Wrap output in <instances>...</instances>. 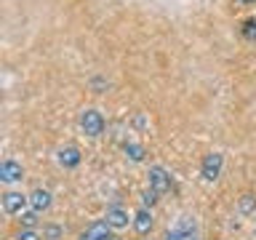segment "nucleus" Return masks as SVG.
<instances>
[{"label": "nucleus", "instance_id": "f257e3e1", "mask_svg": "<svg viewBox=\"0 0 256 240\" xmlns=\"http://www.w3.org/2000/svg\"><path fill=\"white\" fill-rule=\"evenodd\" d=\"M80 128H83V134L91 136V139L102 136V131H104L102 112L99 110H83V112H80Z\"/></svg>", "mask_w": 256, "mask_h": 240}, {"label": "nucleus", "instance_id": "f03ea898", "mask_svg": "<svg viewBox=\"0 0 256 240\" xmlns=\"http://www.w3.org/2000/svg\"><path fill=\"white\" fill-rule=\"evenodd\" d=\"M150 190H155L158 195H163V192L171 190V176L166 174V168H160V166L150 168Z\"/></svg>", "mask_w": 256, "mask_h": 240}, {"label": "nucleus", "instance_id": "7ed1b4c3", "mask_svg": "<svg viewBox=\"0 0 256 240\" xmlns=\"http://www.w3.org/2000/svg\"><path fill=\"white\" fill-rule=\"evenodd\" d=\"M222 163H224L222 152H211V155H206V160H203V179L206 182H216V179H219Z\"/></svg>", "mask_w": 256, "mask_h": 240}, {"label": "nucleus", "instance_id": "20e7f679", "mask_svg": "<svg viewBox=\"0 0 256 240\" xmlns=\"http://www.w3.org/2000/svg\"><path fill=\"white\" fill-rule=\"evenodd\" d=\"M22 176H24V168L16 163V160H6V163L0 166V179H3L6 184L22 182Z\"/></svg>", "mask_w": 256, "mask_h": 240}, {"label": "nucleus", "instance_id": "39448f33", "mask_svg": "<svg viewBox=\"0 0 256 240\" xmlns=\"http://www.w3.org/2000/svg\"><path fill=\"white\" fill-rule=\"evenodd\" d=\"M27 203H30V198H24L22 192H6L3 195V208L8 214H22Z\"/></svg>", "mask_w": 256, "mask_h": 240}, {"label": "nucleus", "instance_id": "423d86ee", "mask_svg": "<svg viewBox=\"0 0 256 240\" xmlns=\"http://www.w3.org/2000/svg\"><path fill=\"white\" fill-rule=\"evenodd\" d=\"M104 222L110 224V227H115V230H123V227H128V211H123V208H110L107 211V216H104Z\"/></svg>", "mask_w": 256, "mask_h": 240}, {"label": "nucleus", "instance_id": "0eeeda50", "mask_svg": "<svg viewBox=\"0 0 256 240\" xmlns=\"http://www.w3.org/2000/svg\"><path fill=\"white\" fill-rule=\"evenodd\" d=\"M30 206H32V211H35V214L46 211V208L51 206V192H48V190H35L30 195Z\"/></svg>", "mask_w": 256, "mask_h": 240}, {"label": "nucleus", "instance_id": "6e6552de", "mask_svg": "<svg viewBox=\"0 0 256 240\" xmlns=\"http://www.w3.org/2000/svg\"><path fill=\"white\" fill-rule=\"evenodd\" d=\"M86 240H110V224L107 222H96L83 232Z\"/></svg>", "mask_w": 256, "mask_h": 240}, {"label": "nucleus", "instance_id": "1a4fd4ad", "mask_svg": "<svg viewBox=\"0 0 256 240\" xmlns=\"http://www.w3.org/2000/svg\"><path fill=\"white\" fill-rule=\"evenodd\" d=\"M134 227H136V232H139V235H147V232L152 230V214L147 211V208L136 211V216H134Z\"/></svg>", "mask_w": 256, "mask_h": 240}, {"label": "nucleus", "instance_id": "9d476101", "mask_svg": "<svg viewBox=\"0 0 256 240\" xmlns=\"http://www.w3.org/2000/svg\"><path fill=\"white\" fill-rule=\"evenodd\" d=\"M59 163L67 166V168H75V166L80 163V152H78V147H64V150H59Z\"/></svg>", "mask_w": 256, "mask_h": 240}, {"label": "nucleus", "instance_id": "9b49d317", "mask_svg": "<svg viewBox=\"0 0 256 240\" xmlns=\"http://www.w3.org/2000/svg\"><path fill=\"white\" fill-rule=\"evenodd\" d=\"M126 155L131 158V160H136V163H139V160L144 158V150L139 147V144H126Z\"/></svg>", "mask_w": 256, "mask_h": 240}, {"label": "nucleus", "instance_id": "f8f14e48", "mask_svg": "<svg viewBox=\"0 0 256 240\" xmlns=\"http://www.w3.org/2000/svg\"><path fill=\"white\" fill-rule=\"evenodd\" d=\"M243 38L248 40H256V16H251L246 24H243Z\"/></svg>", "mask_w": 256, "mask_h": 240}, {"label": "nucleus", "instance_id": "ddd939ff", "mask_svg": "<svg viewBox=\"0 0 256 240\" xmlns=\"http://www.w3.org/2000/svg\"><path fill=\"white\" fill-rule=\"evenodd\" d=\"M166 240H198L195 232H182V230H171Z\"/></svg>", "mask_w": 256, "mask_h": 240}, {"label": "nucleus", "instance_id": "4468645a", "mask_svg": "<svg viewBox=\"0 0 256 240\" xmlns=\"http://www.w3.org/2000/svg\"><path fill=\"white\" fill-rule=\"evenodd\" d=\"M19 222H22L27 230H32V227L38 224V216H35V214H19Z\"/></svg>", "mask_w": 256, "mask_h": 240}, {"label": "nucleus", "instance_id": "2eb2a0df", "mask_svg": "<svg viewBox=\"0 0 256 240\" xmlns=\"http://www.w3.org/2000/svg\"><path fill=\"white\" fill-rule=\"evenodd\" d=\"M155 200H158V192H155V190H147V192L142 195V203H144V206H152Z\"/></svg>", "mask_w": 256, "mask_h": 240}, {"label": "nucleus", "instance_id": "dca6fc26", "mask_svg": "<svg viewBox=\"0 0 256 240\" xmlns=\"http://www.w3.org/2000/svg\"><path fill=\"white\" fill-rule=\"evenodd\" d=\"M19 240H40V238H38L35 230H24L22 235H19Z\"/></svg>", "mask_w": 256, "mask_h": 240}, {"label": "nucleus", "instance_id": "f3484780", "mask_svg": "<svg viewBox=\"0 0 256 240\" xmlns=\"http://www.w3.org/2000/svg\"><path fill=\"white\" fill-rule=\"evenodd\" d=\"M59 235H62V230H59V227H48V238H51V240H56Z\"/></svg>", "mask_w": 256, "mask_h": 240}, {"label": "nucleus", "instance_id": "a211bd4d", "mask_svg": "<svg viewBox=\"0 0 256 240\" xmlns=\"http://www.w3.org/2000/svg\"><path fill=\"white\" fill-rule=\"evenodd\" d=\"M251 208H254V200L246 198V200H243V211H251Z\"/></svg>", "mask_w": 256, "mask_h": 240}, {"label": "nucleus", "instance_id": "6ab92c4d", "mask_svg": "<svg viewBox=\"0 0 256 240\" xmlns=\"http://www.w3.org/2000/svg\"><path fill=\"white\" fill-rule=\"evenodd\" d=\"M235 6H248V3H256V0H232Z\"/></svg>", "mask_w": 256, "mask_h": 240}, {"label": "nucleus", "instance_id": "aec40b11", "mask_svg": "<svg viewBox=\"0 0 256 240\" xmlns=\"http://www.w3.org/2000/svg\"><path fill=\"white\" fill-rule=\"evenodd\" d=\"M80 240H86V238H80Z\"/></svg>", "mask_w": 256, "mask_h": 240}]
</instances>
